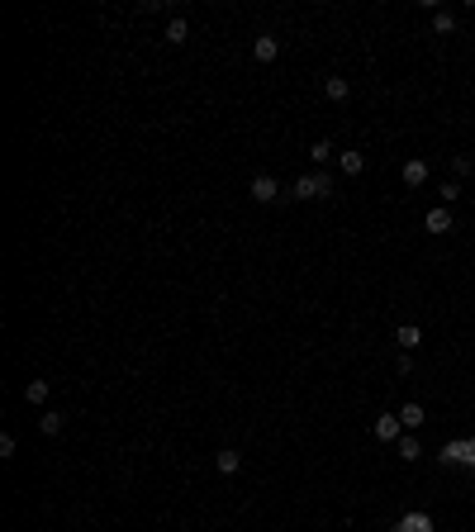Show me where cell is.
I'll list each match as a JSON object with an SVG mask.
<instances>
[{
    "mask_svg": "<svg viewBox=\"0 0 475 532\" xmlns=\"http://www.w3.org/2000/svg\"><path fill=\"white\" fill-rule=\"evenodd\" d=\"M295 200H328L333 195V176L328 171H309V176H295Z\"/></svg>",
    "mask_w": 475,
    "mask_h": 532,
    "instance_id": "obj_1",
    "label": "cell"
},
{
    "mask_svg": "<svg viewBox=\"0 0 475 532\" xmlns=\"http://www.w3.org/2000/svg\"><path fill=\"white\" fill-rule=\"evenodd\" d=\"M442 466H461V471H475V437H451L442 447Z\"/></svg>",
    "mask_w": 475,
    "mask_h": 532,
    "instance_id": "obj_2",
    "label": "cell"
},
{
    "mask_svg": "<svg viewBox=\"0 0 475 532\" xmlns=\"http://www.w3.org/2000/svg\"><path fill=\"white\" fill-rule=\"evenodd\" d=\"M252 200H257V205H271V200H281V181H276V176H271V171H262V176H252Z\"/></svg>",
    "mask_w": 475,
    "mask_h": 532,
    "instance_id": "obj_3",
    "label": "cell"
},
{
    "mask_svg": "<svg viewBox=\"0 0 475 532\" xmlns=\"http://www.w3.org/2000/svg\"><path fill=\"white\" fill-rule=\"evenodd\" d=\"M252 57H257V62H276V57H281V38H276V33H257V43H252Z\"/></svg>",
    "mask_w": 475,
    "mask_h": 532,
    "instance_id": "obj_4",
    "label": "cell"
},
{
    "mask_svg": "<svg viewBox=\"0 0 475 532\" xmlns=\"http://www.w3.org/2000/svg\"><path fill=\"white\" fill-rule=\"evenodd\" d=\"M423 224H428V233H437V238L456 228V219H451V210H447V205H437V210H428V219H423Z\"/></svg>",
    "mask_w": 475,
    "mask_h": 532,
    "instance_id": "obj_5",
    "label": "cell"
},
{
    "mask_svg": "<svg viewBox=\"0 0 475 532\" xmlns=\"http://www.w3.org/2000/svg\"><path fill=\"white\" fill-rule=\"evenodd\" d=\"M395 532H433V518H428V513H419V508H409V513L395 523Z\"/></svg>",
    "mask_w": 475,
    "mask_h": 532,
    "instance_id": "obj_6",
    "label": "cell"
},
{
    "mask_svg": "<svg viewBox=\"0 0 475 532\" xmlns=\"http://www.w3.org/2000/svg\"><path fill=\"white\" fill-rule=\"evenodd\" d=\"M399 176H404V186H423V181H428V162H423V157H409L404 166H399Z\"/></svg>",
    "mask_w": 475,
    "mask_h": 532,
    "instance_id": "obj_7",
    "label": "cell"
},
{
    "mask_svg": "<svg viewBox=\"0 0 475 532\" xmlns=\"http://www.w3.org/2000/svg\"><path fill=\"white\" fill-rule=\"evenodd\" d=\"M399 432H404L399 414H385V418H375V437H380V442H399Z\"/></svg>",
    "mask_w": 475,
    "mask_h": 532,
    "instance_id": "obj_8",
    "label": "cell"
},
{
    "mask_svg": "<svg viewBox=\"0 0 475 532\" xmlns=\"http://www.w3.org/2000/svg\"><path fill=\"white\" fill-rule=\"evenodd\" d=\"M323 95H328L333 105H343L347 95H352V86H347V77H323Z\"/></svg>",
    "mask_w": 475,
    "mask_h": 532,
    "instance_id": "obj_9",
    "label": "cell"
},
{
    "mask_svg": "<svg viewBox=\"0 0 475 532\" xmlns=\"http://www.w3.org/2000/svg\"><path fill=\"white\" fill-rule=\"evenodd\" d=\"M399 423L409 428V432H414V428H419V423H428V414H423V404H419V399H409V404L399 409Z\"/></svg>",
    "mask_w": 475,
    "mask_h": 532,
    "instance_id": "obj_10",
    "label": "cell"
},
{
    "mask_svg": "<svg viewBox=\"0 0 475 532\" xmlns=\"http://www.w3.org/2000/svg\"><path fill=\"white\" fill-rule=\"evenodd\" d=\"M395 343L404 347V352H414V347L423 343V333H419V323H399L395 328Z\"/></svg>",
    "mask_w": 475,
    "mask_h": 532,
    "instance_id": "obj_11",
    "label": "cell"
},
{
    "mask_svg": "<svg viewBox=\"0 0 475 532\" xmlns=\"http://www.w3.org/2000/svg\"><path fill=\"white\" fill-rule=\"evenodd\" d=\"M338 166H343L347 176H361L366 171V152H338Z\"/></svg>",
    "mask_w": 475,
    "mask_h": 532,
    "instance_id": "obj_12",
    "label": "cell"
},
{
    "mask_svg": "<svg viewBox=\"0 0 475 532\" xmlns=\"http://www.w3.org/2000/svg\"><path fill=\"white\" fill-rule=\"evenodd\" d=\"M48 395H53V385H48V380H29V385H24V399H29V404H48Z\"/></svg>",
    "mask_w": 475,
    "mask_h": 532,
    "instance_id": "obj_13",
    "label": "cell"
},
{
    "mask_svg": "<svg viewBox=\"0 0 475 532\" xmlns=\"http://www.w3.org/2000/svg\"><path fill=\"white\" fill-rule=\"evenodd\" d=\"M214 466H219V476H233L238 466H242V456H238V452H233V447H224V452L214 456Z\"/></svg>",
    "mask_w": 475,
    "mask_h": 532,
    "instance_id": "obj_14",
    "label": "cell"
},
{
    "mask_svg": "<svg viewBox=\"0 0 475 532\" xmlns=\"http://www.w3.org/2000/svg\"><path fill=\"white\" fill-rule=\"evenodd\" d=\"M309 157H314V166L323 171V166L333 162V143H328V138H318V143H309Z\"/></svg>",
    "mask_w": 475,
    "mask_h": 532,
    "instance_id": "obj_15",
    "label": "cell"
},
{
    "mask_svg": "<svg viewBox=\"0 0 475 532\" xmlns=\"http://www.w3.org/2000/svg\"><path fill=\"white\" fill-rule=\"evenodd\" d=\"M185 38H190V24H185L181 15H176V19H171V24H166V43H176V48H181Z\"/></svg>",
    "mask_w": 475,
    "mask_h": 532,
    "instance_id": "obj_16",
    "label": "cell"
},
{
    "mask_svg": "<svg viewBox=\"0 0 475 532\" xmlns=\"http://www.w3.org/2000/svg\"><path fill=\"white\" fill-rule=\"evenodd\" d=\"M62 423H67V418H62L57 409H43V418H38V428H43L48 437H57V432H62Z\"/></svg>",
    "mask_w": 475,
    "mask_h": 532,
    "instance_id": "obj_17",
    "label": "cell"
},
{
    "mask_svg": "<svg viewBox=\"0 0 475 532\" xmlns=\"http://www.w3.org/2000/svg\"><path fill=\"white\" fill-rule=\"evenodd\" d=\"M399 456H404V461H419V456H423V447H419V437H414V432H404V437H399Z\"/></svg>",
    "mask_w": 475,
    "mask_h": 532,
    "instance_id": "obj_18",
    "label": "cell"
},
{
    "mask_svg": "<svg viewBox=\"0 0 475 532\" xmlns=\"http://www.w3.org/2000/svg\"><path fill=\"white\" fill-rule=\"evenodd\" d=\"M433 29L437 33H456V15L451 10H433Z\"/></svg>",
    "mask_w": 475,
    "mask_h": 532,
    "instance_id": "obj_19",
    "label": "cell"
},
{
    "mask_svg": "<svg viewBox=\"0 0 475 532\" xmlns=\"http://www.w3.org/2000/svg\"><path fill=\"white\" fill-rule=\"evenodd\" d=\"M451 171H456V176H471V171H475V162L466 157V152H456V157H451Z\"/></svg>",
    "mask_w": 475,
    "mask_h": 532,
    "instance_id": "obj_20",
    "label": "cell"
},
{
    "mask_svg": "<svg viewBox=\"0 0 475 532\" xmlns=\"http://www.w3.org/2000/svg\"><path fill=\"white\" fill-rule=\"evenodd\" d=\"M0 456H5V461L15 456V432H0Z\"/></svg>",
    "mask_w": 475,
    "mask_h": 532,
    "instance_id": "obj_21",
    "label": "cell"
},
{
    "mask_svg": "<svg viewBox=\"0 0 475 532\" xmlns=\"http://www.w3.org/2000/svg\"><path fill=\"white\" fill-rule=\"evenodd\" d=\"M456 195H461V186H456V181H447V186H442V205H447V210H451V200H456Z\"/></svg>",
    "mask_w": 475,
    "mask_h": 532,
    "instance_id": "obj_22",
    "label": "cell"
}]
</instances>
